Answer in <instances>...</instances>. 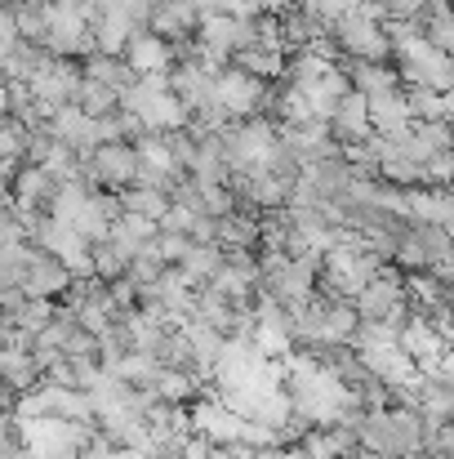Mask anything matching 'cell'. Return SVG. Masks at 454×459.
I'll list each match as a JSON object with an SVG mask.
<instances>
[{
  "label": "cell",
  "instance_id": "5",
  "mask_svg": "<svg viewBox=\"0 0 454 459\" xmlns=\"http://www.w3.org/2000/svg\"><path fill=\"white\" fill-rule=\"evenodd\" d=\"M72 281H76V273H72L58 255L40 250V255L31 259V273H27L22 290H27L31 299H63V295L72 290Z\"/></svg>",
  "mask_w": 454,
  "mask_h": 459
},
{
  "label": "cell",
  "instance_id": "16",
  "mask_svg": "<svg viewBox=\"0 0 454 459\" xmlns=\"http://www.w3.org/2000/svg\"><path fill=\"white\" fill-rule=\"evenodd\" d=\"M406 103H410L415 121H446L441 90H433V85H406Z\"/></svg>",
  "mask_w": 454,
  "mask_h": 459
},
{
  "label": "cell",
  "instance_id": "13",
  "mask_svg": "<svg viewBox=\"0 0 454 459\" xmlns=\"http://www.w3.org/2000/svg\"><path fill=\"white\" fill-rule=\"evenodd\" d=\"M223 259H227V255H223V246H218V241H192V250H187V259H183L178 268L187 273V281H192V286H210V281H214V273L223 268Z\"/></svg>",
  "mask_w": 454,
  "mask_h": 459
},
{
  "label": "cell",
  "instance_id": "1",
  "mask_svg": "<svg viewBox=\"0 0 454 459\" xmlns=\"http://www.w3.org/2000/svg\"><path fill=\"white\" fill-rule=\"evenodd\" d=\"M330 40L343 58H370V63H388L392 58V40L383 31V22L365 18V13H343L330 22Z\"/></svg>",
  "mask_w": 454,
  "mask_h": 459
},
{
  "label": "cell",
  "instance_id": "6",
  "mask_svg": "<svg viewBox=\"0 0 454 459\" xmlns=\"http://www.w3.org/2000/svg\"><path fill=\"white\" fill-rule=\"evenodd\" d=\"M45 121H49V134H54L63 148H72V152L85 156L94 143H99V121H94V117H85L76 103H67V108L49 112Z\"/></svg>",
  "mask_w": 454,
  "mask_h": 459
},
{
  "label": "cell",
  "instance_id": "3",
  "mask_svg": "<svg viewBox=\"0 0 454 459\" xmlns=\"http://www.w3.org/2000/svg\"><path fill=\"white\" fill-rule=\"evenodd\" d=\"M148 27L160 36V40H169L174 49H183V45L196 40L201 9H192L187 0H156V4L148 9Z\"/></svg>",
  "mask_w": 454,
  "mask_h": 459
},
{
  "label": "cell",
  "instance_id": "7",
  "mask_svg": "<svg viewBox=\"0 0 454 459\" xmlns=\"http://www.w3.org/2000/svg\"><path fill=\"white\" fill-rule=\"evenodd\" d=\"M178 58V49L169 40H160L151 27H139L125 45V63L134 67V76H151V72H169Z\"/></svg>",
  "mask_w": 454,
  "mask_h": 459
},
{
  "label": "cell",
  "instance_id": "9",
  "mask_svg": "<svg viewBox=\"0 0 454 459\" xmlns=\"http://www.w3.org/2000/svg\"><path fill=\"white\" fill-rule=\"evenodd\" d=\"M410 223L454 228V187H410Z\"/></svg>",
  "mask_w": 454,
  "mask_h": 459
},
{
  "label": "cell",
  "instance_id": "19",
  "mask_svg": "<svg viewBox=\"0 0 454 459\" xmlns=\"http://www.w3.org/2000/svg\"><path fill=\"white\" fill-rule=\"evenodd\" d=\"M49 459H81V455H76V451H67V455H49Z\"/></svg>",
  "mask_w": 454,
  "mask_h": 459
},
{
  "label": "cell",
  "instance_id": "14",
  "mask_svg": "<svg viewBox=\"0 0 454 459\" xmlns=\"http://www.w3.org/2000/svg\"><path fill=\"white\" fill-rule=\"evenodd\" d=\"M116 201H121V214H139V219H151L156 228H160V214L169 210V196H165L160 187H139V183H134V187H125Z\"/></svg>",
  "mask_w": 454,
  "mask_h": 459
},
{
  "label": "cell",
  "instance_id": "17",
  "mask_svg": "<svg viewBox=\"0 0 454 459\" xmlns=\"http://www.w3.org/2000/svg\"><path fill=\"white\" fill-rule=\"evenodd\" d=\"M441 108H446V121H454V85L441 94Z\"/></svg>",
  "mask_w": 454,
  "mask_h": 459
},
{
  "label": "cell",
  "instance_id": "18",
  "mask_svg": "<svg viewBox=\"0 0 454 459\" xmlns=\"http://www.w3.org/2000/svg\"><path fill=\"white\" fill-rule=\"evenodd\" d=\"M187 4H192V9H201V13H205V4H210V0H187Z\"/></svg>",
  "mask_w": 454,
  "mask_h": 459
},
{
  "label": "cell",
  "instance_id": "4",
  "mask_svg": "<svg viewBox=\"0 0 454 459\" xmlns=\"http://www.w3.org/2000/svg\"><path fill=\"white\" fill-rule=\"evenodd\" d=\"M325 126H330V134L338 139V148L365 143V139L374 134V126H370V99H365L361 90H347L343 103L334 108V117H330Z\"/></svg>",
  "mask_w": 454,
  "mask_h": 459
},
{
  "label": "cell",
  "instance_id": "12",
  "mask_svg": "<svg viewBox=\"0 0 454 459\" xmlns=\"http://www.w3.org/2000/svg\"><path fill=\"white\" fill-rule=\"evenodd\" d=\"M72 103H76L85 117L103 121V117L121 112V90H112V85H103V81H90V76H81V85H76Z\"/></svg>",
  "mask_w": 454,
  "mask_h": 459
},
{
  "label": "cell",
  "instance_id": "11",
  "mask_svg": "<svg viewBox=\"0 0 454 459\" xmlns=\"http://www.w3.org/2000/svg\"><path fill=\"white\" fill-rule=\"evenodd\" d=\"M81 72L90 76V81H103V85H112V90H121V99H125V90L134 85V67L125 63V54H85L81 58Z\"/></svg>",
  "mask_w": 454,
  "mask_h": 459
},
{
  "label": "cell",
  "instance_id": "10",
  "mask_svg": "<svg viewBox=\"0 0 454 459\" xmlns=\"http://www.w3.org/2000/svg\"><path fill=\"white\" fill-rule=\"evenodd\" d=\"M205 379H210L205 370H174V366H165L160 379H156V397L174 402V406H192V402L205 397Z\"/></svg>",
  "mask_w": 454,
  "mask_h": 459
},
{
  "label": "cell",
  "instance_id": "15",
  "mask_svg": "<svg viewBox=\"0 0 454 459\" xmlns=\"http://www.w3.org/2000/svg\"><path fill=\"white\" fill-rule=\"evenodd\" d=\"M27 139H31V126H22L18 117L0 112V165L4 169H18L27 160Z\"/></svg>",
  "mask_w": 454,
  "mask_h": 459
},
{
  "label": "cell",
  "instance_id": "20",
  "mask_svg": "<svg viewBox=\"0 0 454 459\" xmlns=\"http://www.w3.org/2000/svg\"><path fill=\"white\" fill-rule=\"evenodd\" d=\"M0 321H4V312H0Z\"/></svg>",
  "mask_w": 454,
  "mask_h": 459
},
{
  "label": "cell",
  "instance_id": "8",
  "mask_svg": "<svg viewBox=\"0 0 454 459\" xmlns=\"http://www.w3.org/2000/svg\"><path fill=\"white\" fill-rule=\"evenodd\" d=\"M299 90L307 94V108H312V117H316V121H330V117H334V108L343 103V94L352 90V81H347V72L334 63L325 76L307 81V85H299Z\"/></svg>",
  "mask_w": 454,
  "mask_h": 459
},
{
  "label": "cell",
  "instance_id": "2",
  "mask_svg": "<svg viewBox=\"0 0 454 459\" xmlns=\"http://www.w3.org/2000/svg\"><path fill=\"white\" fill-rule=\"evenodd\" d=\"M352 304H356V312H361V321H383V316H392L401 304H410L406 273H401L397 264H383V268L370 277V286H365Z\"/></svg>",
  "mask_w": 454,
  "mask_h": 459
}]
</instances>
